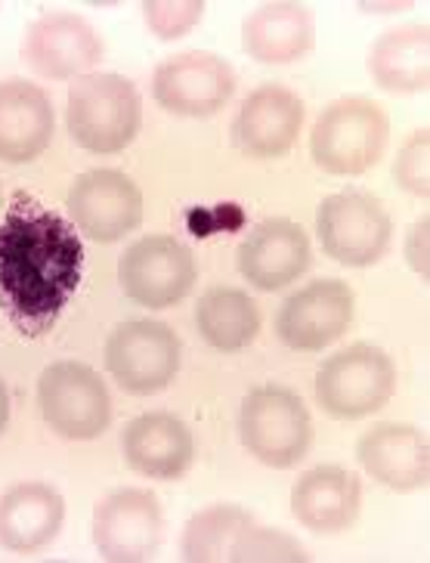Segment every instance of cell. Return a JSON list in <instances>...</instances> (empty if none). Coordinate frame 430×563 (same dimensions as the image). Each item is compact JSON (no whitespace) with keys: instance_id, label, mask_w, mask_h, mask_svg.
Here are the masks:
<instances>
[{"instance_id":"1","label":"cell","mask_w":430,"mask_h":563,"mask_svg":"<svg viewBox=\"0 0 430 563\" xmlns=\"http://www.w3.org/2000/svg\"><path fill=\"white\" fill-rule=\"evenodd\" d=\"M84 245L75 227L16 192L0 220V300L22 334H44L75 298Z\"/></svg>"},{"instance_id":"2","label":"cell","mask_w":430,"mask_h":563,"mask_svg":"<svg viewBox=\"0 0 430 563\" xmlns=\"http://www.w3.org/2000/svg\"><path fill=\"white\" fill-rule=\"evenodd\" d=\"M66 124L81 150L115 155L136 140L143 124V100L124 75L87 71L68 87Z\"/></svg>"},{"instance_id":"3","label":"cell","mask_w":430,"mask_h":563,"mask_svg":"<svg viewBox=\"0 0 430 563\" xmlns=\"http://www.w3.org/2000/svg\"><path fill=\"white\" fill-rule=\"evenodd\" d=\"M390 121L375 100L344 97L316 118L310 155L316 167L334 177H360L378 165L387 150Z\"/></svg>"},{"instance_id":"4","label":"cell","mask_w":430,"mask_h":563,"mask_svg":"<svg viewBox=\"0 0 430 563\" xmlns=\"http://www.w3.org/2000/svg\"><path fill=\"white\" fill-rule=\"evenodd\" d=\"M239 437L257 462L285 471L295 467L313 443V418L295 390L264 384L242 399Z\"/></svg>"},{"instance_id":"5","label":"cell","mask_w":430,"mask_h":563,"mask_svg":"<svg viewBox=\"0 0 430 563\" xmlns=\"http://www.w3.org/2000/svg\"><path fill=\"white\" fill-rule=\"evenodd\" d=\"M397 390V365L375 344L338 350L316 372L319 406L341 421H356L384 409Z\"/></svg>"},{"instance_id":"6","label":"cell","mask_w":430,"mask_h":563,"mask_svg":"<svg viewBox=\"0 0 430 563\" xmlns=\"http://www.w3.org/2000/svg\"><path fill=\"white\" fill-rule=\"evenodd\" d=\"M37 406L47 428L66 440H97L112 421V397L100 372L75 360L53 363L41 372Z\"/></svg>"},{"instance_id":"7","label":"cell","mask_w":430,"mask_h":563,"mask_svg":"<svg viewBox=\"0 0 430 563\" xmlns=\"http://www.w3.org/2000/svg\"><path fill=\"white\" fill-rule=\"evenodd\" d=\"M106 368L128 394H158L180 372V338L155 319L121 322L106 341Z\"/></svg>"},{"instance_id":"8","label":"cell","mask_w":430,"mask_h":563,"mask_svg":"<svg viewBox=\"0 0 430 563\" xmlns=\"http://www.w3.org/2000/svg\"><path fill=\"white\" fill-rule=\"evenodd\" d=\"M199 279L192 251L174 235H143L118 261V282L124 295L150 310L180 303Z\"/></svg>"},{"instance_id":"9","label":"cell","mask_w":430,"mask_h":563,"mask_svg":"<svg viewBox=\"0 0 430 563\" xmlns=\"http://www.w3.org/2000/svg\"><path fill=\"white\" fill-rule=\"evenodd\" d=\"M316 232L331 261L344 266H372L390 249L394 223L375 196L338 192L319 205Z\"/></svg>"},{"instance_id":"10","label":"cell","mask_w":430,"mask_h":563,"mask_svg":"<svg viewBox=\"0 0 430 563\" xmlns=\"http://www.w3.org/2000/svg\"><path fill=\"white\" fill-rule=\"evenodd\" d=\"M232 93L235 71L223 56L208 51L167 56L152 75V97L170 115L211 118L232 100Z\"/></svg>"},{"instance_id":"11","label":"cell","mask_w":430,"mask_h":563,"mask_svg":"<svg viewBox=\"0 0 430 563\" xmlns=\"http://www.w3.org/2000/svg\"><path fill=\"white\" fill-rule=\"evenodd\" d=\"M165 539V514L146 489H118L93 508V545L102 561H152Z\"/></svg>"},{"instance_id":"12","label":"cell","mask_w":430,"mask_h":563,"mask_svg":"<svg viewBox=\"0 0 430 563\" xmlns=\"http://www.w3.org/2000/svg\"><path fill=\"white\" fill-rule=\"evenodd\" d=\"M356 313L353 288L341 279H316L295 291L276 313L282 344L298 353H319L348 332Z\"/></svg>"},{"instance_id":"13","label":"cell","mask_w":430,"mask_h":563,"mask_svg":"<svg viewBox=\"0 0 430 563\" xmlns=\"http://www.w3.org/2000/svg\"><path fill=\"white\" fill-rule=\"evenodd\" d=\"M66 208L75 227L93 242H118L143 220L140 186L112 167L87 170L68 189Z\"/></svg>"},{"instance_id":"14","label":"cell","mask_w":430,"mask_h":563,"mask_svg":"<svg viewBox=\"0 0 430 563\" xmlns=\"http://www.w3.org/2000/svg\"><path fill=\"white\" fill-rule=\"evenodd\" d=\"M102 53V37L78 13H44L34 19L22 37L25 66L51 81L81 78L100 63Z\"/></svg>"},{"instance_id":"15","label":"cell","mask_w":430,"mask_h":563,"mask_svg":"<svg viewBox=\"0 0 430 563\" xmlns=\"http://www.w3.org/2000/svg\"><path fill=\"white\" fill-rule=\"evenodd\" d=\"M304 118H307V106L295 90L282 84H261L235 112L232 143L242 155L257 162L282 158L298 143Z\"/></svg>"},{"instance_id":"16","label":"cell","mask_w":430,"mask_h":563,"mask_svg":"<svg viewBox=\"0 0 430 563\" xmlns=\"http://www.w3.org/2000/svg\"><path fill=\"white\" fill-rule=\"evenodd\" d=\"M356 459L365 474L394 493H415L430 481L428 433L412 424L384 421L360 437Z\"/></svg>"},{"instance_id":"17","label":"cell","mask_w":430,"mask_h":563,"mask_svg":"<svg viewBox=\"0 0 430 563\" xmlns=\"http://www.w3.org/2000/svg\"><path fill=\"white\" fill-rule=\"evenodd\" d=\"M310 239L291 220H264L239 245V273L261 291H279L298 282L310 266Z\"/></svg>"},{"instance_id":"18","label":"cell","mask_w":430,"mask_h":563,"mask_svg":"<svg viewBox=\"0 0 430 563\" xmlns=\"http://www.w3.org/2000/svg\"><path fill=\"white\" fill-rule=\"evenodd\" d=\"M124 462L140 477L177 481L196 459V440L177 415L146 412L133 418L121 437Z\"/></svg>"},{"instance_id":"19","label":"cell","mask_w":430,"mask_h":563,"mask_svg":"<svg viewBox=\"0 0 430 563\" xmlns=\"http://www.w3.org/2000/svg\"><path fill=\"white\" fill-rule=\"evenodd\" d=\"M66 523V498L51 483L25 481L0 496V548L34 554L47 548Z\"/></svg>"},{"instance_id":"20","label":"cell","mask_w":430,"mask_h":563,"mask_svg":"<svg viewBox=\"0 0 430 563\" xmlns=\"http://www.w3.org/2000/svg\"><path fill=\"white\" fill-rule=\"evenodd\" d=\"M56 131L51 97L25 78L0 81V162L29 165Z\"/></svg>"},{"instance_id":"21","label":"cell","mask_w":430,"mask_h":563,"mask_svg":"<svg viewBox=\"0 0 430 563\" xmlns=\"http://www.w3.org/2000/svg\"><path fill=\"white\" fill-rule=\"evenodd\" d=\"M360 508H363V483L353 471L338 464H319L307 471L291 489V514L310 532L348 530L360 517Z\"/></svg>"},{"instance_id":"22","label":"cell","mask_w":430,"mask_h":563,"mask_svg":"<svg viewBox=\"0 0 430 563\" xmlns=\"http://www.w3.org/2000/svg\"><path fill=\"white\" fill-rule=\"evenodd\" d=\"M316 41L313 13L295 0L261 3L242 22V47L264 66H288L310 53Z\"/></svg>"},{"instance_id":"23","label":"cell","mask_w":430,"mask_h":563,"mask_svg":"<svg viewBox=\"0 0 430 563\" xmlns=\"http://www.w3.org/2000/svg\"><path fill=\"white\" fill-rule=\"evenodd\" d=\"M368 75L387 93H421L430 87V29L399 25L384 32L368 53Z\"/></svg>"},{"instance_id":"24","label":"cell","mask_w":430,"mask_h":563,"mask_svg":"<svg viewBox=\"0 0 430 563\" xmlns=\"http://www.w3.org/2000/svg\"><path fill=\"white\" fill-rule=\"evenodd\" d=\"M196 325L214 350L239 353L261 332V310L249 291L232 285H214L201 295L196 307Z\"/></svg>"},{"instance_id":"25","label":"cell","mask_w":430,"mask_h":563,"mask_svg":"<svg viewBox=\"0 0 430 563\" xmlns=\"http://www.w3.org/2000/svg\"><path fill=\"white\" fill-rule=\"evenodd\" d=\"M254 523L242 505H211L192 514L183 530V561L189 563H223L230 561L235 539Z\"/></svg>"},{"instance_id":"26","label":"cell","mask_w":430,"mask_h":563,"mask_svg":"<svg viewBox=\"0 0 430 563\" xmlns=\"http://www.w3.org/2000/svg\"><path fill=\"white\" fill-rule=\"evenodd\" d=\"M232 563H307L310 554L300 545L298 539H291L288 532L273 530V527H257L251 523L249 530L235 539L230 551Z\"/></svg>"},{"instance_id":"27","label":"cell","mask_w":430,"mask_h":563,"mask_svg":"<svg viewBox=\"0 0 430 563\" xmlns=\"http://www.w3.org/2000/svg\"><path fill=\"white\" fill-rule=\"evenodd\" d=\"M150 32L162 41L186 37L205 16V0H143L140 3Z\"/></svg>"},{"instance_id":"28","label":"cell","mask_w":430,"mask_h":563,"mask_svg":"<svg viewBox=\"0 0 430 563\" xmlns=\"http://www.w3.org/2000/svg\"><path fill=\"white\" fill-rule=\"evenodd\" d=\"M430 131H415L403 150L397 155V165H394V177L397 183L412 192L418 199H428L430 196Z\"/></svg>"},{"instance_id":"29","label":"cell","mask_w":430,"mask_h":563,"mask_svg":"<svg viewBox=\"0 0 430 563\" xmlns=\"http://www.w3.org/2000/svg\"><path fill=\"white\" fill-rule=\"evenodd\" d=\"M430 220L428 214L421 217L418 223H415L412 230H409V239H406V261L412 266L415 273L421 276V279L428 282L430 276Z\"/></svg>"},{"instance_id":"30","label":"cell","mask_w":430,"mask_h":563,"mask_svg":"<svg viewBox=\"0 0 430 563\" xmlns=\"http://www.w3.org/2000/svg\"><path fill=\"white\" fill-rule=\"evenodd\" d=\"M7 424H10V390L0 378V433L7 431Z\"/></svg>"},{"instance_id":"31","label":"cell","mask_w":430,"mask_h":563,"mask_svg":"<svg viewBox=\"0 0 430 563\" xmlns=\"http://www.w3.org/2000/svg\"><path fill=\"white\" fill-rule=\"evenodd\" d=\"M365 10H381V13H394V10H406V3H363Z\"/></svg>"},{"instance_id":"32","label":"cell","mask_w":430,"mask_h":563,"mask_svg":"<svg viewBox=\"0 0 430 563\" xmlns=\"http://www.w3.org/2000/svg\"><path fill=\"white\" fill-rule=\"evenodd\" d=\"M0 214H3V192H0Z\"/></svg>"}]
</instances>
